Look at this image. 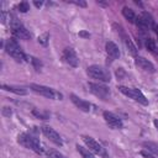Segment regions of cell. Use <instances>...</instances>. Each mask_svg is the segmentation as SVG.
I'll return each mask as SVG.
<instances>
[{"instance_id": "6da1fadb", "label": "cell", "mask_w": 158, "mask_h": 158, "mask_svg": "<svg viewBox=\"0 0 158 158\" xmlns=\"http://www.w3.org/2000/svg\"><path fill=\"white\" fill-rule=\"evenodd\" d=\"M5 51L7 52V54H10L17 62H27L28 60L27 56L23 53V51L21 49L20 44L17 43V41L15 38L6 40V42H5Z\"/></svg>"}, {"instance_id": "7a4b0ae2", "label": "cell", "mask_w": 158, "mask_h": 158, "mask_svg": "<svg viewBox=\"0 0 158 158\" xmlns=\"http://www.w3.org/2000/svg\"><path fill=\"white\" fill-rule=\"evenodd\" d=\"M17 142L21 146H23L25 148H28L36 153H43V147H42L41 142L36 137H33L28 133H20L17 136Z\"/></svg>"}, {"instance_id": "3957f363", "label": "cell", "mask_w": 158, "mask_h": 158, "mask_svg": "<svg viewBox=\"0 0 158 158\" xmlns=\"http://www.w3.org/2000/svg\"><path fill=\"white\" fill-rule=\"evenodd\" d=\"M88 75L93 79H96L99 81H102V83H109L111 80V74L110 72L101 67V65H98V64H93L90 67H88V70H86Z\"/></svg>"}, {"instance_id": "277c9868", "label": "cell", "mask_w": 158, "mask_h": 158, "mask_svg": "<svg viewBox=\"0 0 158 158\" xmlns=\"http://www.w3.org/2000/svg\"><path fill=\"white\" fill-rule=\"evenodd\" d=\"M10 26H11L12 35L16 38H20V40H30L31 38V33L26 30V27L14 15H10Z\"/></svg>"}, {"instance_id": "5b68a950", "label": "cell", "mask_w": 158, "mask_h": 158, "mask_svg": "<svg viewBox=\"0 0 158 158\" xmlns=\"http://www.w3.org/2000/svg\"><path fill=\"white\" fill-rule=\"evenodd\" d=\"M30 88L35 93H37V94H40L44 98L53 99V100H62L63 99V95L53 88H49V86H46V85H40V84H31Z\"/></svg>"}, {"instance_id": "8992f818", "label": "cell", "mask_w": 158, "mask_h": 158, "mask_svg": "<svg viewBox=\"0 0 158 158\" xmlns=\"http://www.w3.org/2000/svg\"><path fill=\"white\" fill-rule=\"evenodd\" d=\"M118 90H120L123 95L128 96L130 99H132V100H135V101H137V102H139V104H142V105H148V100L146 99V96L142 94L141 90H138V89H136V88L122 86V85L118 86Z\"/></svg>"}, {"instance_id": "52a82bcc", "label": "cell", "mask_w": 158, "mask_h": 158, "mask_svg": "<svg viewBox=\"0 0 158 158\" xmlns=\"http://www.w3.org/2000/svg\"><path fill=\"white\" fill-rule=\"evenodd\" d=\"M136 25H137L141 30H143V31H144V30H151V28L154 30V27H156L154 20H153L152 15L148 14V12H146V11H143V12H141V14L138 15V17L136 19Z\"/></svg>"}, {"instance_id": "ba28073f", "label": "cell", "mask_w": 158, "mask_h": 158, "mask_svg": "<svg viewBox=\"0 0 158 158\" xmlns=\"http://www.w3.org/2000/svg\"><path fill=\"white\" fill-rule=\"evenodd\" d=\"M81 138H83V141L85 142V144L88 146V148L93 152V153H96V154H99V156H102L104 158H107V154H106V151H105V148L98 142V141H95L93 137H90V136H81Z\"/></svg>"}, {"instance_id": "9c48e42d", "label": "cell", "mask_w": 158, "mask_h": 158, "mask_svg": "<svg viewBox=\"0 0 158 158\" xmlns=\"http://www.w3.org/2000/svg\"><path fill=\"white\" fill-rule=\"evenodd\" d=\"M88 86H89V90L95 96H98V98H100L102 100H105V99H107L110 96V89L107 86L102 85V84H99V83H89Z\"/></svg>"}, {"instance_id": "30bf717a", "label": "cell", "mask_w": 158, "mask_h": 158, "mask_svg": "<svg viewBox=\"0 0 158 158\" xmlns=\"http://www.w3.org/2000/svg\"><path fill=\"white\" fill-rule=\"evenodd\" d=\"M42 133L51 141V142H53L54 144H57V146H63V139H62V137L59 136V133L56 131V130H53L52 127H49V126H42Z\"/></svg>"}, {"instance_id": "8fae6325", "label": "cell", "mask_w": 158, "mask_h": 158, "mask_svg": "<svg viewBox=\"0 0 158 158\" xmlns=\"http://www.w3.org/2000/svg\"><path fill=\"white\" fill-rule=\"evenodd\" d=\"M62 57H63V60L67 64H69L70 67H78L79 65V58H78V56L73 48H70V47L64 48Z\"/></svg>"}, {"instance_id": "7c38bea8", "label": "cell", "mask_w": 158, "mask_h": 158, "mask_svg": "<svg viewBox=\"0 0 158 158\" xmlns=\"http://www.w3.org/2000/svg\"><path fill=\"white\" fill-rule=\"evenodd\" d=\"M102 115H104V118H105L106 123H107L110 127H112V128H115V130H120V128L123 127L122 120H121L118 116H116L115 114L109 112V111H104Z\"/></svg>"}, {"instance_id": "4fadbf2b", "label": "cell", "mask_w": 158, "mask_h": 158, "mask_svg": "<svg viewBox=\"0 0 158 158\" xmlns=\"http://www.w3.org/2000/svg\"><path fill=\"white\" fill-rule=\"evenodd\" d=\"M114 27H116L117 30V33L121 36V38H122V41L125 42V44H126V47H127V49H128V52L132 54V56H136L137 54V48H136V46L133 44V42H132V40L126 35V32L123 31V28L121 27V26H117V25H114Z\"/></svg>"}, {"instance_id": "5bb4252c", "label": "cell", "mask_w": 158, "mask_h": 158, "mask_svg": "<svg viewBox=\"0 0 158 158\" xmlns=\"http://www.w3.org/2000/svg\"><path fill=\"white\" fill-rule=\"evenodd\" d=\"M135 63H136V65L138 68H141L144 72H148V73H154L156 72V68H154L153 63L149 62L148 59L143 58V57H136L135 58Z\"/></svg>"}, {"instance_id": "9a60e30c", "label": "cell", "mask_w": 158, "mask_h": 158, "mask_svg": "<svg viewBox=\"0 0 158 158\" xmlns=\"http://www.w3.org/2000/svg\"><path fill=\"white\" fill-rule=\"evenodd\" d=\"M69 98H70L72 102H73V104H74L79 110H81V111H84V112H89V111H90L91 105H90L88 101H85L84 99H81V98L77 96L75 94H70V95H69Z\"/></svg>"}, {"instance_id": "2e32d148", "label": "cell", "mask_w": 158, "mask_h": 158, "mask_svg": "<svg viewBox=\"0 0 158 158\" xmlns=\"http://www.w3.org/2000/svg\"><path fill=\"white\" fill-rule=\"evenodd\" d=\"M105 48H106V53H107V56L111 60H115L120 57V49H118V47L115 42H112V41L106 42Z\"/></svg>"}, {"instance_id": "e0dca14e", "label": "cell", "mask_w": 158, "mask_h": 158, "mask_svg": "<svg viewBox=\"0 0 158 158\" xmlns=\"http://www.w3.org/2000/svg\"><path fill=\"white\" fill-rule=\"evenodd\" d=\"M1 89L2 90H6V91H11V93H15L17 95H25L27 94V90L25 88H21V86H15V85H1Z\"/></svg>"}, {"instance_id": "ac0fdd59", "label": "cell", "mask_w": 158, "mask_h": 158, "mask_svg": "<svg viewBox=\"0 0 158 158\" xmlns=\"http://www.w3.org/2000/svg\"><path fill=\"white\" fill-rule=\"evenodd\" d=\"M122 15L125 16V19H126L127 21H130V22H132V23H136V19H137V16L135 15V12H133L132 9L125 6V7L122 9Z\"/></svg>"}, {"instance_id": "d6986e66", "label": "cell", "mask_w": 158, "mask_h": 158, "mask_svg": "<svg viewBox=\"0 0 158 158\" xmlns=\"http://www.w3.org/2000/svg\"><path fill=\"white\" fill-rule=\"evenodd\" d=\"M144 46H146V48H147L151 53H153L154 56H158V47H157L156 41H154L153 38H146Z\"/></svg>"}, {"instance_id": "ffe728a7", "label": "cell", "mask_w": 158, "mask_h": 158, "mask_svg": "<svg viewBox=\"0 0 158 158\" xmlns=\"http://www.w3.org/2000/svg\"><path fill=\"white\" fill-rule=\"evenodd\" d=\"M77 149H78V152L80 153V156H81L83 158H95V156L93 154V152H91L89 148H85V147H83V146L77 144Z\"/></svg>"}, {"instance_id": "44dd1931", "label": "cell", "mask_w": 158, "mask_h": 158, "mask_svg": "<svg viewBox=\"0 0 158 158\" xmlns=\"http://www.w3.org/2000/svg\"><path fill=\"white\" fill-rule=\"evenodd\" d=\"M143 147L146 149H148V152H152L156 156H158V143H156V142H143Z\"/></svg>"}, {"instance_id": "7402d4cb", "label": "cell", "mask_w": 158, "mask_h": 158, "mask_svg": "<svg viewBox=\"0 0 158 158\" xmlns=\"http://www.w3.org/2000/svg\"><path fill=\"white\" fill-rule=\"evenodd\" d=\"M17 10H19L20 12H27V11L30 10V5H28V2H27V1H22V2H20V4L17 5Z\"/></svg>"}, {"instance_id": "603a6c76", "label": "cell", "mask_w": 158, "mask_h": 158, "mask_svg": "<svg viewBox=\"0 0 158 158\" xmlns=\"http://www.w3.org/2000/svg\"><path fill=\"white\" fill-rule=\"evenodd\" d=\"M48 38H49V35L46 32V33H43V35H41V36L38 37V42H40L41 44H43V46H47Z\"/></svg>"}, {"instance_id": "cb8c5ba5", "label": "cell", "mask_w": 158, "mask_h": 158, "mask_svg": "<svg viewBox=\"0 0 158 158\" xmlns=\"http://www.w3.org/2000/svg\"><path fill=\"white\" fill-rule=\"evenodd\" d=\"M30 60L32 62V64H33V67H35V69H36V70H40V69H41V67H42V62H41L40 59H37V58L32 57Z\"/></svg>"}, {"instance_id": "d4e9b609", "label": "cell", "mask_w": 158, "mask_h": 158, "mask_svg": "<svg viewBox=\"0 0 158 158\" xmlns=\"http://www.w3.org/2000/svg\"><path fill=\"white\" fill-rule=\"evenodd\" d=\"M48 157L49 158H64L59 152H57V151H53V149H51V151H48Z\"/></svg>"}, {"instance_id": "484cf974", "label": "cell", "mask_w": 158, "mask_h": 158, "mask_svg": "<svg viewBox=\"0 0 158 158\" xmlns=\"http://www.w3.org/2000/svg\"><path fill=\"white\" fill-rule=\"evenodd\" d=\"M33 114H35L37 117H40V118H43V120H46V118L48 117V115H47V114H43V112H41V111L38 112L37 110H33Z\"/></svg>"}, {"instance_id": "4316f807", "label": "cell", "mask_w": 158, "mask_h": 158, "mask_svg": "<svg viewBox=\"0 0 158 158\" xmlns=\"http://www.w3.org/2000/svg\"><path fill=\"white\" fill-rule=\"evenodd\" d=\"M68 2L75 4V5H78V6H81V7H85V6H86V2H85V1H73V0H69Z\"/></svg>"}, {"instance_id": "83f0119b", "label": "cell", "mask_w": 158, "mask_h": 158, "mask_svg": "<svg viewBox=\"0 0 158 158\" xmlns=\"http://www.w3.org/2000/svg\"><path fill=\"white\" fill-rule=\"evenodd\" d=\"M141 154H142L144 158H156L153 154H151L149 152H146V151H142V152H141Z\"/></svg>"}, {"instance_id": "f1b7e54d", "label": "cell", "mask_w": 158, "mask_h": 158, "mask_svg": "<svg viewBox=\"0 0 158 158\" xmlns=\"http://www.w3.org/2000/svg\"><path fill=\"white\" fill-rule=\"evenodd\" d=\"M2 114H4L5 116H10V115H11V110H10L9 107H4V110H2Z\"/></svg>"}, {"instance_id": "f546056e", "label": "cell", "mask_w": 158, "mask_h": 158, "mask_svg": "<svg viewBox=\"0 0 158 158\" xmlns=\"http://www.w3.org/2000/svg\"><path fill=\"white\" fill-rule=\"evenodd\" d=\"M79 36H80V37H85V38H88L90 35H89L88 32H85V31H80V32H79Z\"/></svg>"}, {"instance_id": "4dcf8cb0", "label": "cell", "mask_w": 158, "mask_h": 158, "mask_svg": "<svg viewBox=\"0 0 158 158\" xmlns=\"http://www.w3.org/2000/svg\"><path fill=\"white\" fill-rule=\"evenodd\" d=\"M33 4H35L37 7H41V6H42V1H35Z\"/></svg>"}, {"instance_id": "1f68e13d", "label": "cell", "mask_w": 158, "mask_h": 158, "mask_svg": "<svg viewBox=\"0 0 158 158\" xmlns=\"http://www.w3.org/2000/svg\"><path fill=\"white\" fill-rule=\"evenodd\" d=\"M153 123H154V126H156V128L158 130V120H154V121H153Z\"/></svg>"}, {"instance_id": "d6a6232c", "label": "cell", "mask_w": 158, "mask_h": 158, "mask_svg": "<svg viewBox=\"0 0 158 158\" xmlns=\"http://www.w3.org/2000/svg\"><path fill=\"white\" fill-rule=\"evenodd\" d=\"M157 36H158V33H157Z\"/></svg>"}]
</instances>
